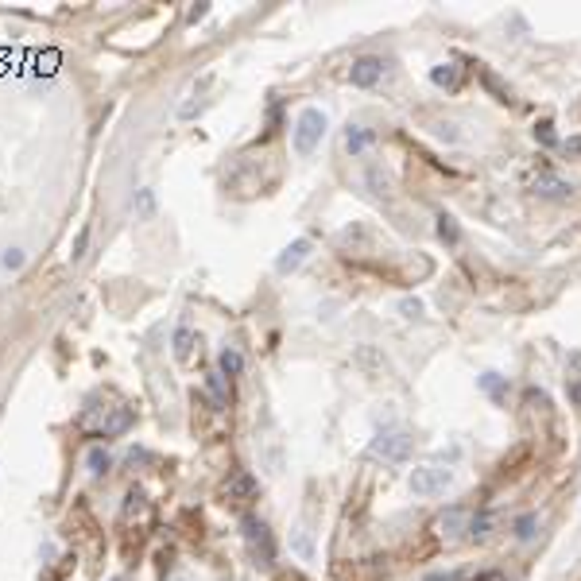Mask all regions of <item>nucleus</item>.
<instances>
[{
	"label": "nucleus",
	"instance_id": "obj_1",
	"mask_svg": "<svg viewBox=\"0 0 581 581\" xmlns=\"http://www.w3.org/2000/svg\"><path fill=\"white\" fill-rule=\"evenodd\" d=\"M325 128H330V120H325L322 108H314V105L303 108L298 120H295V151H298V155H310V151L322 144Z\"/></svg>",
	"mask_w": 581,
	"mask_h": 581
},
{
	"label": "nucleus",
	"instance_id": "obj_2",
	"mask_svg": "<svg viewBox=\"0 0 581 581\" xmlns=\"http://www.w3.org/2000/svg\"><path fill=\"white\" fill-rule=\"evenodd\" d=\"M415 438L411 430H403V426H392V430H380L372 438V446H368V453L372 457H384V461H403L407 453H411Z\"/></svg>",
	"mask_w": 581,
	"mask_h": 581
},
{
	"label": "nucleus",
	"instance_id": "obj_3",
	"mask_svg": "<svg viewBox=\"0 0 581 581\" xmlns=\"http://www.w3.org/2000/svg\"><path fill=\"white\" fill-rule=\"evenodd\" d=\"M450 481H453V473L442 469V465H419V469H411V493L423 496V500L442 496L450 488Z\"/></svg>",
	"mask_w": 581,
	"mask_h": 581
},
{
	"label": "nucleus",
	"instance_id": "obj_4",
	"mask_svg": "<svg viewBox=\"0 0 581 581\" xmlns=\"http://www.w3.org/2000/svg\"><path fill=\"white\" fill-rule=\"evenodd\" d=\"M240 531H245V542L252 546V554H256L260 566H272V562H276V539H272V531H267L264 520L248 515V520L240 523Z\"/></svg>",
	"mask_w": 581,
	"mask_h": 581
},
{
	"label": "nucleus",
	"instance_id": "obj_5",
	"mask_svg": "<svg viewBox=\"0 0 581 581\" xmlns=\"http://www.w3.org/2000/svg\"><path fill=\"white\" fill-rule=\"evenodd\" d=\"M252 496H256V477L245 473V469L233 473L225 484H221V500H225V504H248Z\"/></svg>",
	"mask_w": 581,
	"mask_h": 581
},
{
	"label": "nucleus",
	"instance_id": "obj_6",
	"mask_svg": "<svg viewBox=\"0 0 581 581\" xmlns=\"http://www.w3.org/2000/svg\"><path fill=\"white\" fill-rule=\"evenodd\" d=\"M380 74H384V59H376V55H365V59H356L353 70H349V78H353L356 89H368L380 82Z\"/></svg>",
	"mask_w": 581,
	"mask_h": 581
},
{
	"label": "nucleus",
	"instance_id": "obj_7",
	"mask_svg": "<svg viewBox=\"0 0 581 581\" xmlns=\"http://www.w3.org/2000/svg\"><path fill=\"white\" fill-rule=\"evenodd\" d=\"M353 365L365 376H384L388 372V356L376 349V345H356L353 349Z\"/></svg>",
	"mask_w": 581,
	"mask_h": 581
},
{
	"label": "nucleus",
	"instance_id": "obj_8",
	"mask_svg": "<svg viewBox=\"0 0 581 581\" xmlns=\"http://www.w3.org/2000/svg\"><path fill=\"white\" fill-rule=\"evenodd\" d=\"M465 527H469V512L465 508H450V512L438 515V535H446V539H457Z\"/></svg>",
	"mask_w": 581,
	"mask_h": 581
},
{
	"label": "nucleus",
	"instance_id": "obj_9",
	"mask_svg": "<svg viewBox=\"0 0 581 581\" xmlns=\"http://www.w3.org/2000/svg\"><path fill=\"white\" fill-rule=\"evenodd\" d=\"M306 256H310V240H306V237H298L295 245H287V248H283V256L276 260V267L287 276V272H295V267L303 264Z\"/></svg>",
	"mask_w": 581,
	"mask_h": 581
},
{
	"label": "nucleus",
	"instance_id": "obj_10",
	"mask_svg": "<svg viewBox=\"0 0 581 581\" xmlns=\"http://www.w3.org/2000/svg\"><path fill=\"white\" fill-rule=\"evenodd\" d=\"M535 194H539V198H554V202H562V198H570V194H573V187L566 182V178L542 175V178H535Z\"/></svg>",
	"mask_w": 581,
	"mask_h": 581
},
{
	"label": "nucleus",
	"instance_id": "obj_11",
	"mask_svg": "<svg viewBox=\"0 0 581 581\" xmlns=\"http://www.w3.org/2000/svg\"><path fill=\"white\" fill-rule=\"evenodd\" d=\"M430 82L438 89H457V82H461V66H457V62H442V66L430 70Z\"/></svg>",
	"mask_w": 581,
	"mask_h": 581
},
{
	"label": "nucleus",
	"instance_id": "obj_12",
	"mask_svg": "<svg viewBox=\"0 0 581 581\" xmlns=\"http://www.w3.org/2000/svg\"><path fill=\"white\" fill-rule=\"evenodd\" d=\"M368 144H372V132L368 128H361V124H349V128H345V151H349V155H361Z\"/></svg>",
	"mask_w": 581,
	"mask_h": 581
},
{
	"label": "nucleus",
	"instance_id": "obj_13",
	"mask_svg": "<svg viewBox=\"0 0 581 581\" xmlns=\"http://www.w3.org/2000/svg\"><path fill=\"white\" fill-rule=\"evenodd\" d=\"M190 353H194V330H190V325H178L175 330V356L178 361H190Z\"/></svg>",
	"mask_w": 581,
	"mask_h": 581
},
{
	"label": "nucleus",
	"instance_id": "obj_14",
	"mask_svg": "<svg viewBox=\"0 0 581 581\" xmlns=\"http://www.w3.org/2000/svg\"><path fill=\"white\" fill-rule=\"evenodd\" d=\"M217 368H221V376H240V368H245L240 349H225V353L217 356Z\"/></svg>",
	"mask_w": 581,
	"mask_h": 581
},
{
	"label": "nucleus",
	"instance_id": "obj_15",
	"mask_svg": "<svg viewBox=\"0 0 581 581\" xmlns=\"http://www.w3.org/2000/svg\"><path fill=\"white\" fill-rule=\"evenodd\" d=\"M493 515L488 512H481V515H469V527H465V531L473 535V539H488V535H493Z\"/></svg>",
	"mask_w": 581,
	"mask_h": 581
},
{
	"label": "nucleus",
	"instance_id": "obj_16",
	"mask_svg": "<svg viewBox=\"0 0 581 581\" xmlns=\"http://www.w3.org/2000/svg\"><path fill=\"white\" fill-rule=\"evenodd\" d=\"M206 384H209V392H213V403H217V407H229V388H225V376H221V372H213V376L206 380Z\"/></svg>",
	"mask_w": 581,
	"mask_h": 581
},
{
	"label": "nucleus",
	"instance_id": "obj_17",
	"mask_svg": "<svg viewBox=\"0 0 581 581\" xmlns=\"http://www.w3.org/2000/svg\"><path fill=\"white\" fill-rule=\"evenodd\" d=\"M438 237L442 240H450V245H457V240H461V229H457V221H453V217H438Z\"/></svg>",
	"mask_w": 581,
	"mask_h": 581
},
{
	"label": "nucleus",
	"instance_id": "obj_18",
	"mask_svg": "<svg viewBox=\"0 0 581 581\" xmlns=\"http://www.w3.org/2000/svg\"><path fill=\"white\" fill-rule=\"evenodd\" d=\"M399 314H403V318H411V322H419V318H423V298L403 295V298H399Z\"/></svg>",
	"mask_w": 581,
	"mask_h": 581
},
{
	"label": "nucleus",
	"instance_id": "obj_19",
	"mask_svg": "<svg viewBox=\"0 0 581 581\" xmlns=\"http://www.w3.org/2000/svg\"><path fill=\"white\" fill-rule=\"evenodd\" d=\"M136 213L144 217V221L155 217V194H151V190H140V194H136Z\"/></svg>",
	"mask_w": 581,
	"mask_h": 581
},
{
	"label": "nucleus",
	"instance_id": "obj_20",
	"mask_svg": "<svg viewBox=\"0 0 581 581\" xmlns=\"http://www.w3.org/2000/svg\"><path fill=\"white\" fill-rule=\"evenodd\" d=\"M86 465H89V473H93V477H101V473L108 469V453H105V450H89Z\"/></svg>",
	"mask_w": 581,
	"mask_h": 581
},
{
	"label": "nucleus",
	"instance_id": "obj_21",
	"mask_svg": "<svg viewBox=\"0 0 581 581\" xmlns=\"http://www.w3.org/2000/svg\"><path fill=\"white\" fill-rule=\"evenodd\" d=\"M535 140H539L542 148H554V144H558V136H554V124H551V120L535 124Z\"/></svg>",
	"mask_w": 581,
	"mask_h": 581
},
{
	"label": "nucleus",
	"instance_id": "obj_22",
	"mask_svg": "<svg viewBox=\"0 0 581 581\" xmlns=\"http://www.w3.org/2000/svg\"><path fill=\"white\" fill-rule=\"evenodd\" d=\"M128 423H132V411H128V407H120V411L113 415V423H108V426H105V430H101V434H120V430H124V426H128Z\"/></svg>",
	"mask_w": 581,
	"mask_h": 581
},
{
	"label": "nucleus",
	"instance_id": "obj_23",
	"mask_svg": "<svg viewBox=\"0 0 581 581\" xmlns=\"http://www.w3.org/2000/svg\"><path fill=\"white\" fill-rule=\"evenodd\" d=\"M535 527H539V520H535V515H520V520H515V539H531Z\"/></svg>",
	"mask_w": 581,
	"mask_h": 581
},
{
	"label": "nucleus",
	"instance_id": "obj_24",
	"mask_svg": "<svg viewBox=\"0 0 581 581\" xmlns=\"http://www.w3.org/2000/svg\"><path fill=\"white\" fill-rule=\"evenodd\" d=\"M4 267H12V272L23 267V252H20V248H8V252H4Z\"/></svg>",
	"mask_w": 581,
	"mask_h": 581
},
{
	"label": "nucleus",
	"instance_id": "obj_25",
	"mask_svg": "<svg viewBox=\"0 0 581 581\" xmlns=\"http://www.w3.org/2000/svg\"><path fill=\"white\" fill-rule=\"evenodd\" d=\"M86 245H89V229H82V233H78V240H74V260H82V256H86Z\"/></svg>",
	"mask_w": 581,
	"mask_h": 581
},
{
	"label": "nucleus",
	"instance_id": "obj_26",
	"mask_svg": "<svg viewBox=\"0 0 581 581\" xmlns=\"http://www.w3.org/2000/svg\"><path fill=\"white\" fill-rule=\"evenodd\" d=\"M562 148L570 151V155H581V136H570L566 144H562Z\"/></svg>",
	"mask_w": 581,
	"mask_h": 581
},
{
	"label": "nucleus",
	"instance_id": "obj_27",
	"mask_svg": "<svg viewBox=\"0 0 581 581\" xmlns=\"http://www.w3.org/2000/svg\"><path fill=\"white\" fill-rule=\"evenodd\" d=\"M570 376H578V380H581V353L570 356Z\"/></svg>",
	"mask_w": 581,
	"mask_h": 581
},
{
	"label": "nucleus",
	"instance_id": "obj_28",
	"mask_svg": "<svg viewBox=\"0 0 581 581\" xmlns=\"http://www.w3.org/2000/svg\"><path fill=\"white\" fill-rule=\"evenodd\" d=\"M477 581H508V578H504L500 570H488V573H481V578H477Z\"/></svg>",
	"mask_w": 581,
	"mask_h": 581
},
{
	"label": "nucleus",
	"instance_id": "obj_29",
	"mask_svg": "<svg viewBox=\"0 0 581 581\" xmlns=\"http://www.w3.org/2000/svg\"><path fill=\"white\" fill-rule=\"evenodd\" d=\"M570 395H573V403L581 407V380H573V384H570Z\"/></svg>",
	"mask_w": 581,
	"mask_h": 581
},
{
	"label": "nucleus",
	"instance_id": "obj_30",
	"mask_svg": "<svg viewBox=\"0 0 581 581\" xmlns=\"http://www.w3.org/2000/svg\"><path fill=\"white\" fill-rule=\"evenodd\" d=\"M430 581H453V573H434Z\"/></svg>",
	"mask_w": 581,
	"mask_h": 581
}]
</instances>
